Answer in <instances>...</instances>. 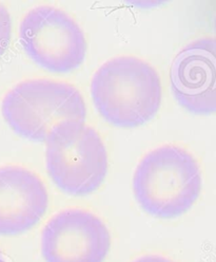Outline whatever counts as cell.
Segmentation results:
<instances>
[{
    "mask_svg": "<svg viewBox=\"0 0 216 262\" xmlns=\"http://www.w3.org/2000/svg\"><path fill=\"white\" fill-rule=\"evenodd\" d=\"M215 32H216V20H215Z\"/></svg>",
    "mask_w": 216,
    "mask_h": 262,
    "instance_id": "obj_12",
    "label": "cell"
},
{
    "mask_svg": "<svg viewBox=\"0 0 216 262\" xmlns=\"http://www.w3.org/2000/svg\"><path fill=\"white\" fill-rule=\"evenodd\" d=\"M11 17L8 10L0 4V57L4 55L11 38Z\"/></svg>",
    "mask_w": 216,
    "mask_h": 262,
    "instance_id": "obj_9",
    "label": "cell"
},
{
    "mask_svg": "<svg viewBox=\"0 0 216 262\" xmlns=\"http://www.w3.org/2000/svg\"><path fill=\"white\" fill-rule=\"evenodd\" d=\"M40 247L45 262H104L111 249V235L94 212L71 207L46 222Z\"/></svg>",
    "mask_w": 216,
    "mask_h": 262,
    "instance_id": "obj_6",
    "label": "cell"
},
{
    "mask_svg": "<svg viewBox=\"0 0 216 262\" xmlns=\"http://www.w3.org/2000/svg\"><path fill=\"white\" fill-rule=\"evenodd\" d=\"M19 39L28 56L54 73H68L82 63L84 32L69 14L50 6L32 9L22 18Z\"/></svg>",
    "mask_w": 216,
    "mask_h": 262,
    "instance_id": "obj_5",
    "label": "cell"
},
{
    "mask_svg": "<svg viewBox=\"0 0 216 262\" xmlns=\"http://www.w3.org/2000/svg\"><path fill=\"white\" fill-rule=\"evenodd\" d=\"M170 84L176 101L195 114L216 112V37L185 46L174 57Z\"/></svg>",
    "mask_w": 216,
    "mask_h": 262,
    "instance_id": "obj_7",
    "label": "cell"
},
{
    "mask_svg": "<svg viewBox=\"0 0 216 262\" xmlns=\"http://www.w3.org/2000/svg\"><path fill=\"white\" fill-rule=\"evenodd\" d=\"M132 262H174L171 259L161 255H143Z\"/></svg>",
    "mask_w": 216,
    "mask_h": 262,
    "instance_id": "obj_10",
    "label": "cell"
},
{
    "mask_svg": "<svg viewBox=\"0 0 216 262\" xmlns=\"http://www.w3.org/2000/svg\"><path fill=\"white\" fill-rule=\"evenodd\" d=\"M0 262H8V260H7V258H6V256L4 255V253H3L2 250H0Z\"/></svg>",
    "mask_w": 216,
    "mask_h": 262,
    "instance_id": "obj_11",
    "label": "cell"
},
{
    "mask_svg": "<svg viewBox=\"0 0 216 262\" xmlns=\"http://www.w3.org/2000/svg\"><path fill=\"white\" fill-rule=\"evenodd\" d=\"M202 183V171L195 158L179 146L163 145L139 162L133 177V191L147 214L174 219L195 204Z\"/></svg>",
    "mask_w": 216,
    "mask_h": 262,
    "instance_id": "obj_2",
    "label": "cell"
},
{
    "mask_svg": "<svg viewBox=\"0 0 216 262\" xmlns=\"http://www.w3.org/2000/svg\"><path fill=\"white\" fill-rule=\"evenodd\" d=\"M46 170L62 191L86 195L102 185L108 171V154L97 131L85 121H64L45 139Z\"/></svg>",
    "mask_w": 216,
    "mask_h": 262,
    "instance_id": "obj_3",
    "label": "cell"
},
{
    "mask_svg": "<svg viewBox=\"0 0 216 262\" xmlns=\"http://www.w3.org/2000/svg\"><path fill=\"white\" fill-rule=\"evenodd\" d=\"M47 206V189L36 173L17 165L0 167V235L29 231L41 220Z\"/></svg>",
    "mask_w": 216,
    "mask_h": 262,
    "instance_id": "obj_8",
    "label": "cell"
},
{
    "mask_svg": "<svg viewBox=\"0 0 216 262\" xmlns=\"http://www.w3.org/2000/svg\"><path fill=\"white\" fill-rule=\"evenodd\" d=\"M2 111L15 133L31 141H45L57 124L85 121L87 117L78 89L47 78L23 80L13 87L4 97Z\"/></svg>",
    "mask_w": 216,
    "mask_h": 262,
    "instance_id": "obj_4",
    "label": "cell"
},
{
    "mask_svg": "<svg viewBox=\"0 0 216 262\" xmlns=\"http://www.w3.org/2000/svg\"><path fill=\"white\" fill-rule=\"evenodd\" d=\"M91 93L99 114L112 125L137 127L150 121L161 103L157 71L134 56L114 57L95 72Z\"/></svg>",
    "mask_w": 216,
    "mask_h": 262,
    "instance_id": "obj_1",
    "label": "cell"
}]
</instances>
